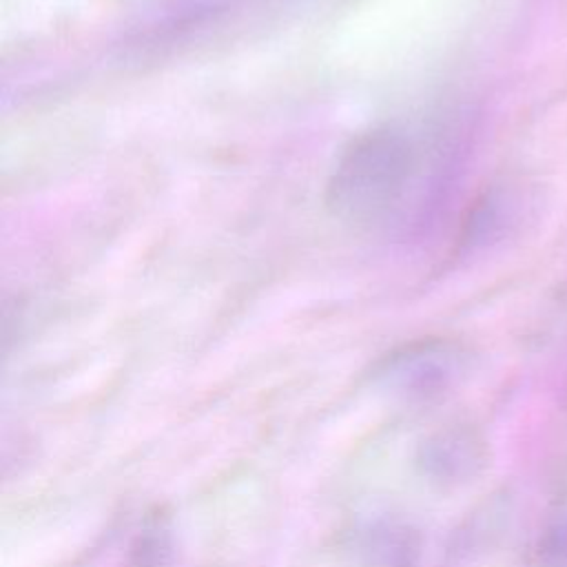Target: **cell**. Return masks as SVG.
I'll return each mask as SVG.
<instances>
[{"label": "cell", "instance_id": "cell-3", "mask_svg": "<svg viewBox=\"0 0 567 567\" xmlns=\"http://www.w3.org/2000/svg\"><path fill=\"white\" fill-rule=\"evenodd\" d=\"M419 474L439 487H463L489 465L487 439L467 423H452L427 434L416 447Z\"/></svg>", "mask_w": 567, "mask_h": 567}, {"label": "cell", "instance_id": "cell-4", "mask_svg": "<svg viewBox=\"0 0 567 567\" xmlns=\"http://www.w3.org/2000/svg\"><path fill=\"white\" fill-rule=\"evenodd\" d=\"M421 549V532L396 514L363 516L343 534L352 567H416Z\"/></svg>", "mask_w": 567, "mask_h": 567}, {"label": "cell", "instance_id": "cell-1", "mask_svg": "<svg viewBox=\"0 0 567 567\" xmlns=\"http://www.w3.org/2000/svg\"><path fill=\"white\" fill-rule=\"evenodd\" d=\"M436 144L405 124H379L352 137L326 184L330 213L359 228H388L425 210L441 188Z\"/></svg>", "mask_w": 567, "mask_h": 567}, {"label": "cell", "instance_id": "cell-5", "mask_svg": "<svg viewBox=\"0 0 567 567\" xmlns=\"http://www.w3.org/2000/svg\"><path fill=\"white\" fill-rule=\"evenodd\" d=\"M124 567H175V529L164 509L144 516L128 543Z\"/></svg>", "mask_w": 567, "mask_h": 567}, {"label": "cell", "instance_id": "cell-2", "mask_svg": "<svg viewBox=\"0 0 567 567\" xmlns=\"http://www.w3.org/2000/svg\"><path fill=\"white\" fill-rule=\"evenodd\" d=\"M470 372V354L447 339H419L388 352L372 370L374 385L405 403L450 394Z\"/></svg>", "mask_w": 567, "mask_h": 567}]
</instances>
